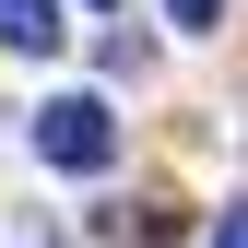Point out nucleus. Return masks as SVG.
<instances>
[{
    "mask_svg": "<svg viewBox=\"0 0 248 248\" xmlns=\"http://www.w3.org/2000/svg\"><path fill=\"white\" fill-rule=\"evenodd\" d=\"M213 248H248V201H236V213H225V225H213Z\"/></svg>",
    "mask_w": 248,
    "mask_h": 248,
    "instance_id": "nucleus-4",
    "label": "nucleus"
},
{
    "mask_svg": "<svg viewBox=\"0 0 248 248\" xmlns=\"http://www.w3.org/2000/svg\"><path fill=\"white\" fill-rule=\"evenodd\" d=\"M36 154H47L59 177H107L118 166V118L95 95H59V107H36Z\"/></svg>",
    "mask_w": 248,
    "mask_h": 248,
    "instance_id": "nucleus-1",
    "label": "nucleus"
},
{
    "mask_svg": "<svg viewBox=\"0 0 248 248\" xmlns=\"http://www.w3.org/2000/svg\"><path fill=\"white\" fill-rule=\"evenodd\" d=\"M0 47L47 59V47H59V0H0Z\"/></svg>",
    "mask_w": 248,
    "mask_h": 248,
    "instance_id": "nucleus-2",
    "label": "nucleus"
},
{
    "mask_svg": "<svg viewBox=\"0 0 248 248\" xmlns=\"http://www.w3.org/2000/svg\"><path fill=\"white\" fill-rule=\"evenodd\" d=\"M177 24H189V36H213V24H225V0H166Z\"/></svg>",
    "mask_w": 248,
    "mask_h": 248,
    "instance_id": "nucleus-3",
    "label": "nucleus"
},
{
    "mask_svg": "<svg viewBox=\"0 0 248 248\" xmlns=\"http://www.w3.org/2000/svg\"><path fill=\"white\" fill-rule=\"evenodd\" d=\"M83 12H118V0H83Z\"/></svg>",
    "mask_w": 248,
    "mask_h": 248,
    "instance_id": "nucleus-5",
    "label": "nucleus"
}]
</instances>
